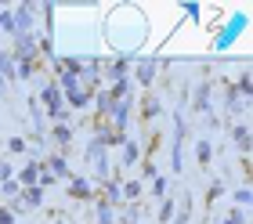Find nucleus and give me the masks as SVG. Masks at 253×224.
<instances>
[{
    "instance_id": "20e7f679",
    "label": "nucleus",
    "mask_w": 253,
    "mask_h": 224,
    "mask_svg": "<svg viewBox=\"0 0 253 224\" xmlns=\"http://www.w3.org/2000/svg\"><path fill=\"white\" fill-rule=\"evenodd\" d=\"M109 116H112V123H116V131H123L126 127V116H130V101H112V109H109Z\"/></svg>"
},
{
    "instance_id": "b1692460",
    "label": "nucleus",
    "mask_w": 253,
    "mask_h": 224,
    "mask_svg": "<svg viewBox=\"0 0 253 224\" xmlns=\"http://www.w3.org/2000/svg\"><path fill=\"white\" fill-rule=\"evenodd\" d=\"M221 224H243V214H239V210H235V214L228 217V221H221Z\"/></svg>"
},
{
    "instance_id": "ddd939ff",
    "label": "nucleus",
    "mask_w": 253,
    "mask_h": 224,
    "mask_svg": "<svg viewBox=\"0 0 253 224\" xmlns=\"http://www.w3.org/2000/svg\"><path fill=\"white\" fill-rule=\"evenodd\" d=\"M0 29L15 37V15H11V11H0Z\"/></svg>"
},
{
    "instance_id": "1a4fd4ad",
    "label": "nucleus",
    "mask_w": 253,
    "mask_h": 224,
    "mask_svg": "<svg viewBox=\"0 0 253 224\" xmlns=\"http://www.w3.org/2000/svg\"><path fill=\"white\" fill-rule=\"evenodd\" d=\"M40 199H43L40 188H26V192H22V206H40Z\"/></svg>"
},
{
    "instance_id": "a878e982",
    "label": "nucleus",
    "mask_w": 253,
    "mask_h": 224,
    "mask_svg": "<svg viewBox=\"0 0 253 224\" xmlns=\"http://www.w3.org/2000/svg\"><path fill=\"white\" fill-rule=\"evenodd\" d=\"M185 221H188V217H185V214H181V217H177V224H185Z\"/></svg>"
},
{
    "instance_id": "a211bd4d",
    "label": "nucleus",
    "mask_w": 253,
    "mask_h": 224,
    "mask_svg": "<svg viewBox=\"0 0 253 224\" xmlns=\"http://www.w3.org/2000/svg\"><path fill=\"white\" fill-rule=\"evenodd\" d=\"M159 217H163V221H170V217H174V199H167V203H163V210H159Z\"/></svg>"
},
{
    "instance_id": "f257e3e1",
    "label": "nucleus",
    "mask_w": 253,
    "mask_h": 224,
    "mask_svg": "<svg viewBox=\"0 0 253 224\" xmlns=\"http://www.w3.org/2000/svg\"><path fill=\"white\" fill-rule=\"evenodd\" d=\"M40 98H43V105H47V116H51L54 123H62L65 120V98H62V90L54 87V84H47Z\"/></svg>"
},
{
    "instance_id": "2eb2a0df",
    "label": "nucleus",
    "mask_w": 253,
    "mask_h": 224,
    "mask_svg": "<svg viewBox=\"0 0 253 224\" xmlns=\"http://www.w3.org/2000/svg\"><path fill=\"white\" fill-rule=\"evenodd\" d=\"M195 159H199V163L210 159V141H199V145H195Z\"/></svg>"
},
{
    "instance_id": "5701e85b",
    "label": "nucleus",
    "mask_w": 253,
    "mask_h": 224,
    "mask_svg": "<svg viewBox=\"0 0 253 224\" xmlns=\"http://www.w3.org/2000/svg\"><path fill=\"white\" fill-rule=\"evenodd\" d=\"M0 181H11V167L7 163H0Z\"/></svg>"
},
{
    "instance_id": "9d476101",
    "label": "nucleus",
    "mask_w": 253,
    "mask_h": 224,
    "mask_svg": "<svg viewBox=\"0 0 253 224\" xmlns=\"http://www.w3.org/2000/svg\"><path fill=\"white\" fill-rule=\"evenodd\" d=\"M210 105V84H199V90H195V109H206Z\"/></svg>"
},
{
    "instance_id": "7ed1b4c3",
    "label": "nucleus",
    "mask_w": 253,
    "mask_h": 224,
    "mask_svg": "<svg viewBox=\"0 0 253 224\" xmlns=\"http://www.w3.org/2000/svg\"><path fill=\"white\" fill-rule=\"evenodd\" d=\"M33 11H37L33 4H22V7L11 11V15H15V37L18 33H33Z\"/></svg>"
},
{
    "instance_id": "9b49d317",
    "label": "nucleus",
    "mask_w": 253,
    "mask_h": 224,
    "mask_svg": "<svg viewBox=\"0 0 253 224\" xmlns=\"http://www.w3.org/2000/svg\"><path fill=\"white\" fill-rule=\"evenodd\" d=\"M69 137H73V131H69L65 123H54V141H58V145H69Z\"/></svg>"
},
{
    "instance_id": "6ab92c4d",
    "label": "nucleus",
    "mask_w": 253,
    "mask_h": 224,
    "mask_svg": "<svg viewBox=\"0 0 253 224\" xmlns=\"http://www.w3.org/2000/svg\"><path fill=\"white\" fill-rule=\"evenodd\" d=\"M7 148H11V152H26V141H22V137H11Z\"/></svg>"
},
{
    "instance_id": "f8f14e48",
    "label": "nucleus",
    "mask_w": 253,
    "mask_h": 224,
    "mask_svg": "<svg viewBox=\"0 0 253 224\" xmlns=\"http://www.w3.org/2000/svg\"><path fill=\"white\" fill-rule=\"evenodd\" d=\"M69 192H73V195H90V184H87L84 178H73V184H69Z\"/></svg>"
},
{
    "instance_id": "dca6fc26",
    "label": "nucleus",
    "mask_w": 253,
    "mask_h": 224,
    "mask_svg": "<svg viewBox=\"0 0 253 224\" xmlns=\"http://www.w3.org/2000/svg\"><path fill=\"white\" fill-rule=\"evenodd\" d=\"M123 163H137V145H134V141H126V148H123Z\"/></svg>"
},
{
    "instance_id": "4468645a",
    "label": "nucleus",
    "mask_w": 253,
    "mask_h": 224,
    "mask_svg": "<svg viewBox=\"0 0 253 224\" xmlns=\"http://www.w3.org/2000/svg\"><path fill=\"white\" fill-rule=\"evenodd\" d=\"M109 109H112V98H109V90H98V112H101V116H109Z\"/></svg>"
},
{
    "instance_id": "aec40b11",
    "label": "nucleus",
    "mask_w": 253,
    "mask_h": 224,
    "mask_svg": "<svg viewBox=\"0 0 253 224\" xmlns=\"http://www.w3.org/2000/svg\"><path fill=\"white\" fill-rule=\"evenodd\" d=\"M235 203H239V206L250 203V188H239V192H235Z\"/></svg>"
},
{
    "instance_id": "0eeeda50",
    "label": "nucleus",
    "mask_w": 253,
    "mask_h": 224,
    "mask_svg": "<svg viewBox=\"0 0 253 224\" xmlns=\"http://www.w3.org/2000/svg\"><path fill=\"white\" fill-rule=\"evenodd\" d=\"M232 134H235V141H239V148H243V152H250V127H246V123H239Z\"/></svg>"
},
{
    "instance_id": "f3484780",
    "label": "nucleus",
    "mask_w": 253,
    "mask_h": 224,
    "mask_svg": "<svg viewBox=\"0 0 253 224\" xmlns=\"http://www.w3.org/2000/svg\"><path fill=\"white\" fill-rule=\"evenodd\" d=\"M98 224H112V210L101 203V210H98Z\"/></svg>"
},
{
    "instance_id": "39448f33",
    "label": "nucleus",
    "mask_w": 253,
    "mask_h": 224,
    "mask_svg": "<svg viewBox=\"0 0 253 224\" xmlns=\"http://www.w3.org/2000/svg\"><path fill=\"white\" fill-rule=\"evenodd\" d=\"M18 181L26 184V188H37V181H40V167H37V163H29V167L18 174Z\"/></svg>"
},
{
    "instance_id": "f03ea898",
    "label": "nucleus",
    "mask_w": 253,
    "mask_h": 224,
    "mask_svg": "<svg viewBox=\"0 0 253 224\" xmlns=\"http://www.w3.org/2000/svg\"><path fill=\"white\" fill-rule=\"evenodd\" d=\"M243 26H246V15H235V18H232V22L224 26V33H221V37L213 40V47H217V51H224V47L232 44V40L239 37V33H243Z\"/></svg>"
},
{
    "instance_id": "412c9836",
    "label": "nucleus",
    "mask_w": 253,
    "mask_h": 224,
    "mask_svg": "<svg viewBox=\"0 0 253 224\" xmlns=\"http://www.w3.org/2000/svg\"><path fill=\"white\" fill-rule=\"evenodd\" d=\"M137 192H141V184H137V181H130V184H126V188H123V195H130V199H134Z\"/></svg>"
},
{
    "instance_id": "423d86ee",
    "label": "nucleus",
    "mask_w": 253,
    "mask_h": 224,
    "mask_svg": "<svg viewBox=\"0 0 253 224\" xmlns=\"http://www.w3.org/2000/svg\"><path fill=\"white\" fill-rule=\"evenodd\" d=\"M47 174H51V178H69L65 159H62V156H54V159H51V167H47Z\"/></svg>"
},
{
    "instance_id": "6e6552de",
    "label": "nucleus",
    "mask_w": 253,
    "mask_h": 224,
    "mask_svg": "<svg viewBox=\"0 0 253 224\" xmlns=\"http://www.w3.org/2000/svg\"><path fill=\"white\" fill-rule=\"evenodd\" d=\"M152 76H156V62H141L137 65V80H141V84H152Z\"/></svg>"
},
{
    "instance_id": "4be33fe9",
    "label": "nucleus",
    "mask_w": 253,
    "mask_h": 224,
    "mask_svg": "<svg viewBox=\"0 0 253 224\" xmlns=\"http://www.w3.org/2000/svg\"><path fill=\"white\" fill-rule=\"evenodd\" d=\"M0 224H15V214H11V210H0Z\"/></svg>"
},
{
    "instance_id": "393cba45",
    "label": "nucleus",
    "mask_w": 253,
    "mask_h": 224,
    "mask_svg": "<svg viewBox=\"0 0 253 224\" xmlns=\"http://www.w3.org/2000/svg\"><path fill=\"white\" fill-rule=\"evenodd\" d=\"M4 90H7V80H4V76H0V94H4Z\"/></svg>"
}]
</instances>
